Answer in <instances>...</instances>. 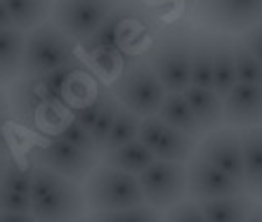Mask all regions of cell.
I'll use <instances>...</instances> for the list:
<instances>
[{
  "label": "cell",
  "mask_w": 262,
  "mask_h": 222,
  "mask_svg": "<svg viewBox=\"0 0 262 222\" xmlns=\"http://www.w3.org/2000/svg\"><path fill=\"white\" fill-rule=\"evenodd\" d=\"M7 114H10V99H7L5 95L0 93V118L7 116Z\"/></svg>",
  "instance_id": "37"
},
{
  "label": "cell",
  "mask_w": 262,
  "mask_h": 222,
  "mask_svg": "<svg viewBox=\"0 0 262 222\" xmlns=\"http://www.w3.org/2000/svg\"><path fill=\"white\" fill-rule=\"evenodd\" d=\"M7 161H10V154H0V182H3V175H5Z\"/></svg>",
  "instance_id": "38"
},
{
  "label": "cell",
  "mask_w": 262,
  "mask_h": 222,
  "mask_svg": "<svg viewBox=\"0 0 262 222\" xmlns=\"http://www.w3.org/2000/svg\"><path fill=\"white\" fill-rule=\"evenodd\" d=\"M76 45L69 33L48 19L40 26L26 31L24 43V59H21V76H43L52 69L67 64L76 57Z\"/></svg>",
  "instance_id": "2"
},
{
  "label": "cell",
  "mask_w": 262,
  "mask_h": 222,
  "mask_svg": "<svg viewBox=\"0 0 262 222\" xmlns=\"http://www.w3.org/2000/svg\"><path fill=\"white\" fill-rule=\"evenodd\" d=\"M57 135L64 137V140H69V142L76 144V147L90 151V154H99V151H97V144H95V140H92V135H90V130H88L85 125H80L73 116H71V121H67V123L61 125Z\"/></svg>",
  "instance_id": "29"
},
{
  "label": "cell",
  "mask_w": 262,
  "mask_h": 222,
  "mask_svg": "<svg viewBox=\"0 0 262 222\" xmlns=\"http://www.w3.org/2000/svg\"><path fill=\"white\" fill-rule=\"evenodd\" d=\"M206 222H238L248 220L253 213V198L248 194H234V196H220L199 201Z\"/></svg>",
  "instance_id": "19"
},
{
  "label": "cell",
  "mask_w": 262,
  "mask_h": 222,
  "mask_svg": "<svg viewBox=\"0 0 262 222\" xmlns=\"http://www.w3.org/2000/svg\"><path fill=\"white\" fill-rule=\"evenodd\" d=\"M10 104L14 109V116L26 125H33L36 121H43V114L50 111L48 99H45L38 76H21L10 93Z\"/></svg>",
  "instance_id": "15"
},
{
  "label": "cell",
  "mask_w": 262,
  "mask_h": 222,
  "mask_svg": "<svg viewBox=\"0 0 262 222\" xmlns=\"http://www.w3.org/2000/svg\"><path fill=\"white\" fill-rule=\"evenodd\" d=\"M165 220H172V222H206L203 220V210H201V204L199 201H180L175 204L172 208H168V215Z\"/></svg>",
  "instance_id": "31"
},
{
  "label": "cell",
  "mask_w": 262,
  "mask_h": 222,
  "mask_svg": "<svg viewBox=\"0 0 262 222\" xmlns=\"http://www.w3.org/2000/svg\"><path fill=\"white\" fill-rule=\"evenodd\" d=\"M236 40L227 36H215V85L213 90L225 99L236 85Z\"/></svg>",
  "instance_id": "21"
},
{
  "label": "cell",
  "mask_w": 262,
  "mask_h": 222,
  "mask_svg": "<svg viewBox=\"0 0 262 222\" xmlns=\"http://www.w3.org/2000/svg\"><path fill=\"white\" fill-rule=\"evenodd\" d=\"M154 161H156V154H154L142 140H130L128 144L102 154V163L114 166V168H118V170H125V173H133V175H140Z\"/></svg>",
  "instance_id": "20"
},
{
  "label": "cell",
  "mask_w": 262,
  "mask_h": 222,
  "mask_svg": "<svg viewBox=\"0 0 262 222\" xmlns=\"http://www.w3.org/2000/svg\"><path fill=\"white\" fill-rule=\"evenodd\" d=\"M85 201L92 213L144 204V191L137 175L99 163L85 180Z\"/></svg>",
  "instance_id": "3"
},
{
  "label": "cell",
  "mask_w": 262,
  "mask_h": 222,
  "mask_svg": "<svg viewBox=\"0 0 262 222\" xmlns=\"http://www.w3.org/2000/svg\"><path fill=\"white\" fill-rule=\"evenodd\" d=\"M140 121L142 116H137L135 111H130L128 106L121 104V111H118V118L114 128H111L109 137H106V142L102 144V154L104 151H111V149L116 147H123V144H128L130 140H137V132H140ZM99 154V156H102Z\"/></svg>",
  "instance_id": "25"
},
{
  "label": "cell",
  "mask_w": 262,
  "mask_h": 222,
  "mask_svg": "<svg viewBox=\"0 0 262 222\" xmlns=\"http://www.w3.org/2000/svg\"><path fill=\"white\" fill-rule=\"evenodd\" d=\"M118 111H121V102L116 99V95H111L109 102H106V106H104V111L99 114V118L95 121V125L90 128V135H92V140H95V144H97L99 154H102V144L106 142V137H109L111 128H114V123H116Z\"/></svg>",
  "instance_id": "28"
},
{
  "label": "cell",
  "mask_w": 262,
  "mask_h": 222,
  "mask_svg": "<svg viewBox=\"0 0 262 222\" xmlns=\"http://www.w3.org/2000/svg\"><path fill=\"white\" fill-rule=\"evenodd\" d=\"M133 24V10H128V5H118L109 17L104 19V24L90 38L83 40V50L90 57L99 55H118V48L125 40V26Z\"/></svg>",
  "instance_id": "14"
},
{
  "label": "cell",
  "mask_w": 262,
  "mask_h": 222,
  "mask_svg": "<svg viewBox=\"0 0 262 222\" xmlns=\"http://www.w3.org/2000/svg\"><path fill=\"white\" fill-rule=\"evenodd\" d=\"M196 19L227 33H244L262 19V0H199Z\"/></svg>",
  "instance_id": "10"
},
{
  "label": "cell",
  "mask_w": 262,
  "mask_h": 222,
  "mask_svg": "<svg viewBox=\"0 0 262 222\" xmlns=\"http://www.w3.org/2000/svg\"><path fill=\"white\" fill-rule=\"evenodd\" d=\"M222 118L232 128L262 125V85L236 83L222 99Z\"/></svg>",
  "instance_id": "13"
},
{
  "label": "cell",
  "mask_w": 262,
  "mask_h": 222,
  "mask_svg": "<svg viewBox=\"0 0 262 222\" xmlns=\"http://www.w3.org/2000/svg\"><path fill=\"white\" fill-rule=\"evenodd\" d=\"M191 48L194 38L182 31H170L154 40L146 62L168 93H184L191 85Z\"/></svg>",
  "instance_id": "4"
},
{
  "label": "cell",
  "mask_w": 262,
  "mask_h": 222,
  "mask_svg": "<svg viewBox=\"0 0 262 222\" xmlns=\"http://www.w3.org/2000/svg\"><path fill=\"white\" fill-rule=\"evenodd\" d=\"M111 93L116 95V99L123 106H128L130 111L144 118L159 114L168 90L151 69V64L142 59V62L128 66L111 83Z\"/></svg>",
  "instance_id": "5"
},
{
  "label": "cell",
  "mask_w": 262,
  "mask_h": 222,
  "mask_svg": "<svg viewBox=\"0 0 262 222\" xmlns=\"http://www.w3.org/2000/svg\"><path fill=\"white\" fill-rule=\"evenodd\" d=\"M26 31L17 26L0 29V83H12L21 76Z\"/></svg>",
  "instance_id": "18"
},
{
  "label": "cell",
  "mask_w": 262,
  "mask_h": 222,
  "mask_svg": "<svg viewBox=\"0 0 262 222\" xmlns=\"http://www.w3.org/2000/svg\"><path fill=\"white\" fill-rule=\"evenodd\" d=\"M0 187L12 189V191H21V194H31V168L19 166L14 159H10Z\"/></svg>",
  "instance_id": "30"
},
{
  "label": "cell",
  "mask_w": 262,
  "mask_h": 222,
  "mask_svg": "<svg viewBox=\"0 0 262 222\" xmlns=\"http://www.w3.org/2000/svg\"><path fill=\"white\" fill-rule=\"evenodd\" d=\"M0 208L14 210V213H31V194H21V191H12L0 187Z\"/></svg>",
  "instance_id": "32"
},
{
  "label": "cell",
  "mask_w": 262,
  "mask_h": 222,
  "mask_svg": "<svg viewBox=\"0 0 262 222\" xmlns=\"http://www.w3.org/2000/svg\"><path fill=\"white\" fill-rule=\"evenodd\" d=\"M187 175H189V198H194V201L246 194L244 185L238 180L227 175L222 168L203 159L201 154H194L187 161Z\"/></svg>",
  "instance_id": "11"
},
{
  "label": "cell",
  "mask_w": 262,
  "mask_h": 222,
  "mask_svg": "<svg viewBox=\"0 0 262 222\" xmlns=\"http://www.w3.org/2000/svg\"><path fill=\"white\" fill-rule=\"evenodd\" d=\"M33 220L31 213H14V210H3L0 208V222H26Z\"/></svg>",
  "instance_id": "34"
},
{
  "label": "cell",
  "mask_w": 262,
  "mask_h": 222,
  "mask_svg": "<svg viewBox=\"0 0 262 222\" xmlns=\"http://www.w3.org/2000/svg\"><path fill=\"white\" fill-rule=\"evenodd\" d=\"M88 210L85 187L45 166H31L33 220H76Z\"/></svg>",
  "instance_id": "1"
},
{
  "label": "cell",
  "mask_w": 262,
  "mask_h": 222,
  "mask_svg": "<svg viewBox=\"0 0 262 222\" xmlns=\"http://www.w3.org/2000/svg\"><path fill=\"white\" fill-rule=\"evenodd\" d=\"M196 154H201L210 163L222 168L244 185V144H241V128H217L210 130L201 140Z\"/></svg>",
  "instance_id": "12"
},
{
  "label": "cell",
  "mask_w": 262,
  "mask_h": 222,
  "mask_svg": "<svg viewBox=\"0 0 262 222\" xmlns=\"http://www.w3.org/2000/svg\"><path fill=\"white\" fill-rule=\"evenodd\" d=\"M159 208H154L149 204H135L125 206V208H114V210H97L92 220L99 222H154L159 220Z\"/></svg>",
  "instance_id": "26"
},
{
  "label": "cell",
  "mask_w": 262,
  "mask_h": 222,
  "mask_svg": "<svg viewBox=\"0 0 262 222\" xmlns=\"http://www.w3.org/2000/svg\"><path fill=\"white\" fill-rule=\"evenodd\" d=\"M250 215H255V220H262V208H253V213H250Z\"/></svg>",
  "instance_id": "39"
},
{
  "label": "cell",
  "mask_w": 262,
  "mask_h": 222,
  "mask_svg": "<svg viewBox=\"0 0 262 222\" xmlns=\"http://www.w3.org/2000/svg\"><path fill=\"white\" fill-rule=\"evenodd\" d=\"M241 40H244V43L253 50V55H255L257 59L262 62V24H260V21H257V24H253L250 29H246L244 36H241Z\"/></svg>",
  "instance_id": "33"
},
{
  "label": "cell",
  "mask_w": 262,
  "mask_h": 222,
  "mask_svg": "<svg viewBox=\"0 0 262 222\" xmlns=\"http://www.w3.org/2000/svg\"><path fill=\"white\" fill-rule=\"evenodd\" d=\"M184 97L189 102L196 121L201 123L203 132L222 128V123H225V118H222V97L215 93L213 87L189 85L184 90Z\"/></svg>",
  "instance_id": "17"
},
{
  "label": "cell",
  "mask_w": 262,
  "mask_h": 222,
  "mask_svg": "<svg viewBox=\"0 0 262 222\" xmlns=\"http://www.w3.org/2000/svg\"><path fill=\"white\" fill-rule=\"evenodd\" d=\"M7 26H14V24H12V17H10V12H7L5 0H0V29H7Z\"/></svg>",
  "instance_id": "36"
},
{
  "label": "cell",
  "mask_w": 262,
  "mask_h": 222,
  "mask_svg": "<svg viewBox=\"0 0 262 222\" xmlns=\"http://www.w3.org/2000/svg\"><path fill=\"white\" fill-rule=\"evenodd\" d=\"M7 121L10 118H0V154H10V140H7Z\"/></svg>",
  "instance_id": "35"
},
{
  "label": "cell",
  "mask_w": 262,
  "mask_h": 222,
  "mask_svg": "<svg viewBox=\"0 0 262 222\" xmlns=\"http://www.w3.org/2000/svg\"><path fill=\"white\" fill-rule=\"evenodd\" d=\"M121 3L123 0H55L50 19L73 40L83 43Z\"/></svg>",
  "instance_id": "8"
},
{
  "label": "cell",
  "mask_w": 262,
  "mask_h": 222,
  "mask_svg": "<svg viewBox=\"0 0 262 222\" xmlns=\"http://www.w3.org/2000/svg\"><path fill=\"white\" fill-rule=\"evenodd\" d=\"M137 180L144 191V204L159 210L172 208L175 204L184 201V196H189L187 163H180V161L156 159L137 175Z\"/></svg>",
  "instance_id": "6"
},
{
  "label": "cell",
  "mask_w": 262,
  "mask_h": 222,
  "mask_svg": "<svg viewBox=\"0 0 262 222\" xmlns=\"http://www.w3.org/2000/svg\"><path fill=\"white\" fill-rule=\"evenodd\" d=\"M191 85L213 87L215 85V38L201 36L194 38L191 48Z\"/></svg>",
  "instance_id": "23"
},
{
  "label": "cell",
  "mask_w": 262,
  "mask_h": 222,
  "mask_svg": "<svg viewBox=\"0 0 262 222\" xmlns=\"http://www.w3.org/2000/svg\"><path fill=\"white\" fill-rule=\"evenodd\" d=\"M159 116L163 118L168 125H172V128H177V130H184V132H189V135H194V137L203 135L201 123L196 121L194 111H191L184 93L165 95L163 104H161V109H159Z\"/></svg>",
  "instance_id": "22"
},
{
  "label": "cell",
  "mask_w": 262,
  "mask_h": 222,
  "mask_svg": "<svg viewBox=\"0 0 262 222\" xmlns=\"http://www.w3.org/2000/svg\"><path fill=\"white\" fill-rule=\"evenodd\" d=\"M29 159L31 163L45 166L64 177L76 180V182H85L88 175L97 166V154H90L59 135L48 137L43 142H38L36 147H31Z\"/></svg>",
  "instance_id": "7"
},
{
  "label": "cell",
  "mask_w": 262,
  "mask_h": 222,
  "mask_svg": "<svg viewBox=\"0 0 262 222\" xmlns=\"http://www.w3.org/2000/svg\"><path fill=\"white\" fill-rule=\"evenodd\" d=\"M236 80L262 85V62L244 40H236Z\"/></svg>",
  "instance_id": "27"
},
{
  "label": "cell",
  "mask_w": 262,
  "mask_h": 222,
  "mask_svg": "<svg viewBox=\"0 0 262 222\" xmlns=\"http://www.w3.org/2000/svg\"><path fill=\"white\" fill-rule=\"evenodd\" d=\"M52 3L55 0H5L12 24L21 31H31L48 21L52 14Z\"/></svg>",
  "instance_id": "24"
},
{
  "label": "cell",
  "mask_w": 262,
  "mask_h": 222,
  "mask_svg": "<svg viewBox=\"0 0 262 222\" xmlns=\"http://www.w3.org/2000/svg\"><path fill=\"white\" fill-rule=\"evenodd\" d=\"M137 140H142L146 147L151 149L156 154V159L180 161V163H187L196 154V149H199L194 135L168 125L159 114L142 118Z\"/></svg>",
  "instance_id": "9"
},
{
  "label": "cell",
  "mask_w": 262,
  "mask_h": 222,
  "mask_svg": "<svg viewBox=\"0 0 262 222\" xmlns=\"http://www.w3.org/2000/svg\"><path fill=\"white\" fill-rule=\"evenodd\" d=\"M244 144V191L253 201H262V125L241 128Z\"/></svg>",
  "instance_id": "16"
}]
</instances>
